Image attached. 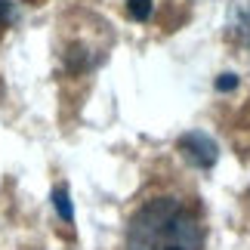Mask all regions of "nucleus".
Here are the masks:
<instances>
[{"instance_id":"obj_1","label":"nucleus","mask_w":250,"mask_h":250,"mask_svg":"<svg viewBox=\"0 0 250 250\" xmlns=\"http://www.w3.org/2000/svg\"><path fill=\"white\" fill-rule=\"evenodd\" d=\"M204 229L176 198H155L130 219L127 250H201Z\"/></svg>"},{"instance_id":"obj_2","label":"nucleus","mask_w":250,"mask_h":250,"mask_svg":"<svg viewBox=\"0 0 250 250\" xmlns=\"http://www.w3.org/2000/svg\"><path fill=\"white\" fill-rule=\"evenodd\" d=\"M179 151H182V158H186L191 167H198V170H210L216 164V158H219L216 142L210 139L207 133H201V130L182 133L179 136Z\"/></svg>"},{"instance_id":"obj_3","label":"nucleus","mask_w":250,"mask_h":250,"mask_svg":"<svg viewBox=\"0 0 250 250\" xmlns=\"http://www.w3.org/2000/svg\"><path fill=\"white\" fill-rule=\"evenodd\" d=\"M229 34L250 53V0H232L229 6Z\"/></svg>"},{"instance_id":"obj_4","label":"nucleus","mask_w":250,"mask_h":250,"mask_svg":"<svg viewBox=\"0 0 250 250\" xmlns=\"http://www.w3.org/2000/svg\"><path fill=\"white\" fill-rule=\"evenodd\" d=\"M53 207H56V213H59L62 223H74V207H71V198H68L65 188L53 191Z\"/></svg>"},{"instance_id":"obj_5","label":"nucleus","mask_w":250,"mask_h":250,"mask_svg":"<svg viewBox=\"0 0 250 250\" xmlns=\"http://www.w3.org/2000/svg\"><path fill=\"white\" fill-rule=\"evenodd\" d=\"M127 13H130V19H136V22H146L151 16V0H127Z\"/></svg>"},{"instance_id":"obj_6","label":"nucleus","mask_w":250,"mask_h":250,"mask_svg":"<svg viewBox=\"0 0 250 250\" xmlns=\"http://www.w3.org/2000/svg\"><path fill=\"white\" fill-rule=\"evenodd\" d=\"M235 86H238L235 74H219V78H216V90L219 93H229V90H235Z\"/></svg>"},{"instance_id":"obj_7","label":"nucleus","mask_w":250,"mask_h":250,"mask_svg":"<svg viewBox=\"0 0 250 250\" xmlns=\"http://www.w3.org/2000/svg\"><path fill=\"white\" fill-rule=\"evenodd\" d=\"M9 22H13V3L0 0V25H9Z\"/></svg>"}]
</instances>
